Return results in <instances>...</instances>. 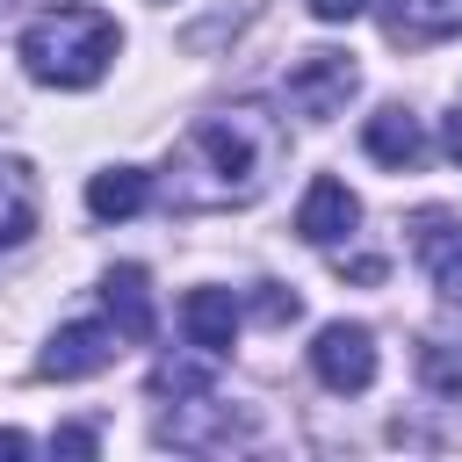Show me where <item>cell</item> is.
Returning <instances> with one entry per match:
<instances>
[{
    "label": "cell",
    "mask_w": 462,
    "mask_h": 462,
    "mask_svg": "<svg viewBox=\"0 0 462 462\" xmlns=\"http://www.w3.org/2000/svg\"><path fill=\"white\" fill-rule=\"evenodd\" d=\"M310 375L332 390V397H361L375 383V332L368 325H325L310 339Z\"/></svg>",
    "instance_id": "obj_3"
},
{
    "label": "cell",
    "mask_w": 462,
    "mask_h": 462,
    "mask_svg": "<svg viewBox=\"0 0 462 462\" xmlns=\"http://www.w3.org/2000/svg\"><path fill=\"white\" fill-rule=\"evenodd\" d=\"M361 144H368V159H375V166H390V173H404V166H419V159H426V130H419V116H411V108H375V116H368V130H361Z\"/></svg>",
    "instance_id": "obj_10"
},
{
    "label": "cell",
    "mask_w": 462,
    "mask_h": 462,
    "mask_svg": "<svg viewBox=\"0 0 462 462\" xmlns=\"http://www.w3.org/2000/svg\"><path fill=\"white\" fill-rule=\"evenodd\" d=\"M375 14L397 51H426V43L462 36V0H375Z\"/></svg>",
    "instance_id": "obj_7"
},
{
    "label": "cell",
    "mask_w": 462,
    "mask_h": 462,
    "mask_svg": "<svg viewBox=\"0 0 462 462\" xmlns=\"http://www.w3.org/2000/svg\"><path fill=\"white\" fill-rule=\"evenodd\" d=\"M101 303H108V318H116L123 339H152V274H144V267H130V260L108 267Z\"/></svg>",
    "instance_id": "obj_11"
},
{
    "label": "cell",
    "mask_w": 462,
    "mask_h": 462,
    "mask_svg": "<svg viewBox=\"0 0 462 462\" xmlns=\"http://www.w3.org/2000/svg\"><path fill=\"white\" fill-rule=\"evenodd\" d=\"M209 383H217V354H202V361H159L152 368V397H209Z\"/></svg>",
    "instance_id": "obj_15"
},
{
    "label": "cell",
    "mask_w": 462,
    "mask_h": 462,
    "mask_svg": "<svg viewBox=\"0 0 462 462\" xmlns=\"http://www.w3.org/2000/svg\"><path fill=\"white\" fill-rule=\"evenodd\" d=\"M289 159V137L282 123L260 108V101H238L224 116H202L188 123V137L173 144L166 159V202L180 217H209V209H245L267 195L274 166Z\"/></svg>",
    "instance_id": "obj_1"
},
{
    "label": "cell",
    "mask_w": 462,
    "mask_h": 462,
    "mask_svg": "<svg viewBox=\"0 0 462 462\" xmlns=\"http://www.w3.org/2000/svg\"><path fill=\"white\" fill-rule=\"evenodd\" d=\"M411 253H419V267L433 274L440 303L462 310V217H448V209H419V217H411Z\"/></svg>",
    "instance_id": "obj_5"
},
{
    "label": "cell",
    "mask_w": 462,
    "mask_h": 462,
    "mask_svg": "<svg viewBox=\"0 0 462 462\" xmlns=\"http://www.w3.org/2000/svg\"><path fill=\"white\" fill-rule=\"evenodd\" d=\"M253 310H260V318H267V325H289V318H296V310H303V303H296V296H289V289H274V282H260V296H253Z\"/></svg>",
    "instance_id": "obj_17"
},
{
    "label": "cell",
    "mask_w": 462,
    "mask_h": 462,
    "mask_svg": "<svg viewBox=\"0 0 462 462\" xmlns=\"http://www.w3.org/2000/svg\"><path fill=\"white\" fill-rule=\"evenodd\" d=\"M354 224H361L354 188H346V180H332V173H318V180L303 188V202H296V238H310V245H339Z\"/></svg>",
    "instance_id": "obj_8"
},
{
    "label": "cell",
    "mask_w": 462,
    "mask_h": 462,
    "mask_svg": "<svg viewBox=\"0 0 462 462\" xmlns=\"http://www.w3.org/2000/svg\"><path fill=\"white\" fill-rule=\"evenodd\" d=\"M144 202H152V173H144V166H108V173H94V180H87V209H94L101 224L137 217Z\"/></svg>",
    "instance_id": "obj_14"
},
{
    "label": "cell",
    "mask_w": 462,
    "mask_h": 462,
    "mask_svg": "<svg viewBox=\"0 0 462 462\" xmlns=\"http://www.w3.org/2000/svg\"><path fill=\"white\" fill-rule=\"evenodd\" d=\"M253 433V419L245 411H224V404H188V411H173V419H159V440L166 448H231V440H245Z\"/></svg>",
    "instance_id": "obj_9"
},
{
    "label": "cell",
    "mask_w": 462,
    "mask_h": 462,
    "mask_svg": "<svg viewBox=\"0 0 462 462\" xmlns=\"http://www.w3.org/2000/svg\"><path fill=\"white\" fill-rule=\"evenodd\" d=\"M0 455H29V433H14V426H0Z\"/></svg>",
    "instance_id": "obj_22"
},
{
    "label": "cell",
    "mask_w": 462,
    "mask_h": 462,
    "mask_svg": "<svg viewBox=\"0 0 462 462\" xmlns=\"http://www.w3.org/2000/svg\"><path fill=\"white\" fill-rule=\"evenodd\" d=\"M375 0H310V14L318 22H354V14H368Z\"/></svg>",
    "instance_id": "obj_19"
},
{
    "label": "cell",
    "mask_w": 462,
    "mask_h": 462,
    "mask_svg": "<svg viewBox=\"0 0 462 462\" xmlns=\"http://www.w3.org/2000/svg\"><path fill=\"white\" fill-rule=\"evenodd\" d=\"M354 87H361V72H354V58H346V51H303V58L289 65V108H296V116H310V123L339 116Z\"/></svg>",
    "instance_id": "obj_4"
},
{
    "label": "cell",
    "mask_w": 462,
    "mask_h": 462,
    "mask_svg": "<svg viewBox=\"0 0 462 462\" xmlns=\"http://www.w3.org/2000/svg\"><path fill=\"white\" fill-rule=\"evenodd\" d=\"M116 51H123V29L101 7H43L22 29V72L43 87H94L116 65Z\"/></svg>",
    "instance_id": "obj_2"
},
{
    "label": "cell",
    "mask_w": 462,
    "mask_h": 462,
    "mask_svg": "<svg viewBox=\"0 0 462 462\" xmlns=\"http://www.w3.org/2000/svg\"><path fill=\"white\" fill-rule=\"evenodd\" d=\"M180 325H188V339L202 346V354H231V339H238V303H231V289H195L188 303H180Z\"/></svg>",
    "instance_id": "obj_12"
},
{
    "label": "cell",
    "mask_w": 462,
    "mask_h": 462,
    "mask_svg": "<svg viewBox=\"0 0 462 462\" xmlns=\"http://www.w3.org/2000/svg\"><path fill=\"white\" fill-rule=\"evenodd\" d=\"M339 274H346V282H383V274H390V260L361 253V260H339Z\"/></svg>",
    "instance_id": "obj_20"
},
{
    "label": "cell",
    "mask_w": 462,
    "mask_h": 462,
    "mask_svg": "<svg viewBox=\"0 0 462 462\" xmlns=\"http://www.w3.org/2000/svg\"><path fill=\"white\" fill-rule=\"evenodd\" d=\"M440 152L462 166V116H448V130H440Z\"/></svg>",
    "instance_id": "obj_21"
},
{
    "label": "cell",
    "mask_w": 462,
    "mask_h": 462,
    "mask_svg": "<svg viewBox=\"0 0 462 462\" xmlns=\"http://www.w3.org/2000/svg\"><path fill=\"white\" fill-rule=\"evenodd\" d=\"M36 209H43L36 173H29L22 159H7V152H0V253H14V245L36 231Z\"/></svg>",
    "instance_id": "obj_13"
},
{
    "label": "cell",
    "mask_w": 462,
    "mask_h": 462,
    "mask_svg": "<svg viewBox=\"0 0 462 462\" xmlns=\"http://www.w3.org/2000/svg\"><path fill=\"white\" fill-rule=\"evenodd\" d=\"M116 339H123L116 325H58L36 368H43L51 383H79V375H101V368H108V361L123 354Z\"/></svg>",
    "instance_id": "obj_6"
},
{
    "label": "cell",
    "mask_w": 462,
    "mask_h": 462,
    "mask_svg": "<svg viewBox=\"0 0 462 462\" xmlns=\"http://www.w3.org/2000/svg\"><path fill=\"white\" fill-rule=\"evenodd\" d=\"M51 455H94V433L87 426H58L51 433Z\"/></svg>",
    "instance_id": "obj_18"
},
{
    "label": "cell",
    "mask_w": 462,
    "mask_h": 462,
    "mask_svg": "<svg viewBox=\"0 0 462 462\" xmlns=\"http://www.w3.org/2000/svg\"><path fill=\"white\" fill-rule=\"evenodd\" d=\"M419 375L433 397H462V346L455 339H426L419 346Z\"/></svg>",
    "instance_id": "obj_16"
}]
</instances>
